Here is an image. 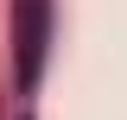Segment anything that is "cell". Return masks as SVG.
Wrapping results in <instances>:
<instances>
[{"label":"cell","instance_id":"6da1fadb","mask_svg":"<svg viewBox=\"0 0 127 120\" xmlns=\"http://www.w3.org/2000/svg\"><path fill=\"white\" fill-rule=\"evenodd\" d=\"M45 38H51V0H19V32H13V44H19V82H38V70H45Z\"/></svg>","mask_w":127,"mask_h":120}]
</instances>
